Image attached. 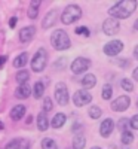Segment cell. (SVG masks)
I'll list each match as a JSON object with an SVG mask.
<instances>
[{
    "instance_id": "1",
    "label": "cell",
    "mask_w": 138,
    "mask_h": 149,
    "mask_svg": "<svg viewBox=\"0 0 138 149\" xmlns=\"http://www.w3.org/2000/svg\"><path fill=\"white\" fill-rule=\"evenodd\" d=\"M137 9V2L135 0H122L108 9V14L115 19H126L129 18Z\"/></svg>"
},
{
    "instance_id": "2",
    "label": "cell",
    "mask_w": 138,
    "mask_h": 149,
    "mask_svg": "<svg viewBox=\"0 0 138 149\" xmlns=\"http://www.w3.org/2000/svg\"><path fill=\"white\" fill-rule=\"evenodd\" d=\"M51 43L57 51H66L71 46V40L64 30H55L51 36Z\"/></svg>"
},
{
    "instance_id": "3",
    "label": "cell",
    "mask_w": 138,
    "mask_h": 149,
    "mask_svg": "<svg viewBox=\"0 0 138 149\" xmlns=\"http://www.w3.org/2000/svg\"><path fill=\"white\" fill-rule=\"evenodd\" d=\"M80 17H82V9H80V6H77V5H68V6L64 9V12H62L61 21H62V24H67V26H70V24L76 22Z\"/></svg>"
},
{
    "instance_id": "4",
    "label": "cell",
    "mask_w": 138,
    "mask_h": 149,
    "mask_svg": "<svg viewBox=\"0 0 138 149\" xmlns=\"http://www.w3.org/2000/svg\"><path fill=\"white\" fill-rule=\"evenodd\" d=\"M46 63H48V52H46V49L40 48L31 60V70L36 72V73H40V72L45 70Z\"/></svg>"
},
{
    "instance_id": "5",
    "label": "cell",
    "mask_w": 138,
    "mask_h": 149,
    "mask_svg": "<svg viewBox=\"0 0 138 149\" xmlns=\"http://www.w3.org/2000/svg\"><path fill=\"white\" fill-rule=\"evenodd\" d=\"M68 88L66 84L62 82H58L57 86H55V100L58 102V104L61 106H66L68 103Z\"/></svg>"
},
{
    "instance_id": "6",
    "label": "cell",
    "mask_w": 138,
    "mask_h": 149,
    "mask_svg": "<svg viewBox=\"0 0 138 149\" xmlns=\"http://www.w3.org/2000/svg\"><path fill=\"white\" fill-rule=\"evenodd\" d=\"M71 72L74 73V74H80V73H83V72H86L88 69L91 67V61L88 60V58H83V57H79V58H76L71 63Z\"/></svg>"
},
{
    "instance_id": "7",
    "label": "cell",
    "mask_w": 138,
    "mask_h": 149,
    "mask_svg": "<svg viewBox=\"0 0 138 149\" xmlns=\"http://www.w3.org/2000/svg\"><path fill=\"white\" fill-rule=\"evenodd\" d=\"M91 100H92V95L86 90H79L73 95V103L76 104L77 107H82V106H85L88 103H91Z\"/></svg>"
},
{
    "instance_id": "8",
    "label": "cell",
    "mask_w": 138,
    "mask_h": 149,
    "mask_svg": "<svg viewBox=\"0 0 138 149\" xmlns=\"http://www.w3.org/2000/svg\"><path fill=\"white\" fill-rule=\"evenodd\" d=\"M103 30H104V33H106L107 36H115V34H117L119 30H120V24H119V21L115 19V18H108V19H106L104 24H103Z\"/></svg>"
},
{
    "instance_id": "9",
    "label": "cell",
    "mask_w": 138,
    "mask_h": 149,
    "mask_svg": "<svg viewBox=\"0 0 138 149\" xmlns=\"http://www.w3.org/2000/svg\"><path fill=\"white\" fill-rule=\"evenodd\" d=\"M131 106V98L128 95H120L111 103V109L115 112H125Z\"/></svg>"
},
{
    "instance_id": "10",
    "label": "cell",
    "mask_w": 138,
    "mask_h": 149,
    "mask_svg": "<svg viewBox=\"0 0 138 149\" xmlns=\"http://www.w3.org/2000/svg\"><path fill=\"white\" fill-rule=\"evenodd\" d=\"M122 49H123V43L120 40H111L104 45V54L113 57V55H117Z\"/></svg>"
},
{
    "instance_id": "11",
    "label": "cell",
    "mask_w": 138,
    "mask_h": 149,
    "mask_svg": "<svg viewBox=\"0 0 138 149\" xmlns=\"http://www.w3.org/2000/svg\"><path fill=\"white\" fill-rule=\"evenodd\" d=\"M113 128H115V122H113L111 118H107L101 122V125H99V134H101L103 137H108L113 133Z\"/></svg>"
},
{
    "instance_id": "12",
    "label": "cell",
    "mask_w": 138,
    "mask_h": 149,
    "mask_svg": "<svg viewBox=\"0 0 138 149\" xmlns=\"http://www.w3.org/2000/svg\"><path fill=\"white\" fill-rule=\"evenodd\" d=\"M34 34H36V29H34L33 26L24 27V29L19 30V40H21L22 43H27V42H30L33 37H34Z\"/></svg>"
},
{
    "instance_id": "13",
    "label": "cell",
    "mask_w": 138,
    "mask_h": 149,
    "mask_svg": "<svg viewBox=\"0 0 138 149\" xmlns=\"http://www.w3.org/2000/svg\"><path fill=\"white\" fill-rule=\"evenodd\" d=\"M57 17H58V14H57V10H55V9L49 10L48 14H46V17H45V19H43L42 27H43L45 30L49 29V27H52L54 24H55V21H57Z\"/></svg>"
},
{
    "instance_id": "14",
    "label": "cell",
    "mask_w": 138,
    "mask_h": 149,
    "mask_svg": "<svg viewBox=\"0 0 138 149\" xmlns=\"http://www.w3.org/2000/svg\"><path fill=\"white\" fill-rule=\"evenodd\" d=\"M24 115H26V106H24V104H17V106L12 107V110H10V118L14 121L21 119Z\"/></svg>"
},
{
    "instance_id": "15",
    "label": "cell",
    "mask_w": 138,
    "mask_h": 149,
    "mask_svg": "<svg viewBox=\"0 0 138 149\" xmlns=\"http://www.w3.org/2000/svg\"><path fill=\"white\" fill-rule=\"evenodd\" d=\"M49 127V119L46 116L45 112H39V115H37V128L40 131H46Z\"/></svg>"
},
{
    "instance_id": "16",
    "label": "cell",
    "mask_w": 138,
    "mask_h": 149,
    "mask_svg": "<svg viewBox=\"0 0 138 149\" xmlns=\"http://www.w3.org/2000/svg\"><path fill=\"white\" fill-rule=\"evenodd\" d=\"M95 84H97V78L94 76L92 73H88V74H85L83 79H82V85H83V88H85V90L94 88Z\"/></svg>"
},
{
    "instance_id": "17",
    "label": "cell",
    "mask_w": 138,
    "mask_h": 149,
    "mask_svg": "<svg viewBox=\"0 0 138 149\" xmlns=\"http://www.w3.org/2000/svg\"><path fill=\"white\" fill-rule=\"evenodd\" d=\"M40 3H42L40 0H31L30 8H28V18H31V19H36V18H37V14H39Z\"/></svg>"
},
{
    "instance_id": "18",
    "label": "cell",
    "mask_w": 138,
    "mask_h": 149,
    "mask_svg": "<svg viewBox=\"0 0 138 149\" xmlns=\"http://www.w3.org/2000/svg\"><path fill=\"white\" fill-rule=\"evenodd\" d=\"M66 121H67V116L64 113H57L51 121V125H52V128H61L66 124Z\"/></svg>"
},
{
    "instance_id": "19",
    "label": "cell",
    "mask_w": 138,
    "mask_h": 149,
    "mask_svg": "<svg viewBox=\"0 0 138 149\" xmlns=\"http://www.w3.org/2000/svg\"><path fill=\"white\" fill-rule=\"evenodd\" d=\"M30 93H31V88H30V85L28 84H22V85H19L18 88H17V97L18 98H27L28 95H30Z\"/></svg>"
},
{
    "instance_id": "20",
    "label": "cell",
    "mask_w": 138,
    "mask_h": 149,
    "mask_svg": "<svg viewBox=\"0 0 138 149\" xmlns=\"http://www.w3.org/2000/svg\"><path fill=\"white\" fill-rule=\"evenodd\" d=\"M27 63H28V54H27V52H22V54H19V55L15 58L14 66H15V67H22V66H26Z\"/></svg>"
},
{
    "instance_id": "21",
    "label": "cell",
    "mask_w": 138,
    "mask_h": 149,
    "mask_svg": "<svg viewBox=\"0 0 138 149\" xmlns=\"http://www.w3.org/2000/svg\"><path fill=\"white\" fill-rule=\"evenodd\" d=\"M85 145H86V139L82 134H77L76 137L73 139V149H83Z\"/></svg>"
},
{
    "instance_id": "22",
    "label": "cell",
    "mask_w": 138,
    "mask_h": 149,
    "mask_svg": "<svg viewBox=\"0 0 138 149\" xmlns=\"http://www.w3.org/2000/svg\"><path fill=\"white\" fill-rule=\"evenodd\" d=\"M28 79H30V73H28V70H19V72L17 73V82H18L19 85L27 84Z\"/></svg>"
},
{
    "instance_id": "23",
    "label": "cell",
    "mask_w": 138,
    "mask_h": 149,
    "mask_svg": "<svg viewBox=\"0 0 138 149\" xmlns=\"http://www.w3.org/2000/svg\"><path fill=\"white\" fill-rule=\"evenodd\" d=\"M45 94V84L43 82H36L34 84V97L36 98H40L42 95Z\"/></svg>"
},
{
    "instance_id": "24",
    "label": "cell",
    "mask_w": 138,
    "mask_h": 149,
    "mask_svg": "<svg viewBox=\"0 0 138 149\" xmlns=\"http://www.w3.org/2000/svg\"><path fill=\"white\" fill-rule=\"evenodd\" d=\"M42 149H58L57 143L54 139H49V137H45L42 140Z\"/></svg>"
},
{
    "instance_id": "25",
    "label": "cell",
    "mask_w": 138,
    "mask_h": 149,
    "mask_svg": "<svg viewBox=\"0 0 138 149\" xmlns=\"http://www.w3.org/2000/svg\"><path fill=\"white\" fill-rule=\"evenodd\" d=\"M132 140H134V134L129 130L122 133V143L123 145H129V143H132Z\"/></svg>"
},
{
    "instance_id": "26",
    "label": "cell",
    "mask_w": 138,
    "mask_h": 149,
    "mask_svg": "<svg viewBox=\"0 0 138 149\" xmlns=\"http://www.w3.org/2000/svg\"><path fill=\"white\" fill-rule=\"evenodd\" d=\"M111 95H113V88H111V85L106 84V85L103 86V98H104V100H110Z\"/></svg>"
},
{
    "instance_id": "27",
    "label": "cell",
    "mask_w": 138,
    "mask_h": 149,
    "mask_svg": "<svg viewBox=\"0 0 138 149\" xmlns=\"http://www.w3.org/2000/svg\"><path fill=\"white\" fill-rule=\"evenodd\" d=\"M101 109H99L98 106H92V107H89V116L92 118V119H98L99 116H101Z\"/></svg>"
},
{
    "instance_id": "28",
    "label": "cell",
    "mask_w": 138,
    "mask_h": 149,
    "mask_svg": "<svg viewBox=\"0 0 138 149\" xmlns=\"http://www.w3.org/2000/svg\"><path fill=\"white\" fill-rule=\"evenodd\" d=\"M120 85H122V88L125 90V91H134V84L129 81V79H126V78H125V79H122V82H120Z\"/></svg>"
},
{
    "instance_id": "29",
    "label": "cell",
    "mask_w": 138,
    "mask_h": 149,
    "mask_svg": "<svg viewBox=\"0 0 138 149\" xmlns=\"http://www.w3.org/2000/svg\"><path fill=\"white\" fill-rule=\"evenodd\" d=\"M52 107H54V104H52V98H51V97H46V98H45V102H43V112H45V113H46V112H51Z\"/></svg>"
},
{
    "instance_id": "30",
    "label": "cell",
    "mask_w": 138,
    "mask_h": 149,
    "mask_svg": "<svg viewBox=\"0 0 138 149\" xmlns=\"http://www.w3.org/2000/svg\"><path fill=\"white\" fill-rule=\"evenodd\" d=\"M66 66H67V58H62V57H61V58H58V61L54 64V67H55V69H58V70L64 69Z\"/></svg>"
},
{
    "instance_id": "31",
    "label": "cell",
    "mask_w": 138,
    "mask_h": 149,
    "mask_svg": "<svg viewBox=\"0 0 138 149\" xmlns=\"http://www.w3.org/2000/svg\"><path fill=\"white\" fill-rule=\"evenodd\" d=\"M21 148V140H10L5 149H19Z\"/></svg>"
},
{
    "instance_id": "32",
    "label": "cell",
    "mask_w": 138,
    "mask_h": 149,
    "mask_svg": "<svg viewBox=\"0 0 138 149\" xmlns=\"http://www.w3.org/2000/svg\"><path fill=\"white\" fill-rule=\"evenodd\" d=\"M117 127H119V128L122 130V133H123V131H126V130H128L126 127H129V121H128L126 118L120 119V121H119V124H117Z\"/></svg>"
},
{
    "instance_id": "33",
    "label": "cell",
    "mask_w": 138,
    "mask_h": 149,
    "mask_svg": "<svg viewBox=\"0 0 138 149\" xmlns=\"http://www.w3.org/2000/svg\"><path fill=\"white\" fill-rule=\"evenodd\" d=\"M129 125H131V128L138 130V115H134V116L129 119Z\"/></svg>"
},
{
    "instance_id": "34",
    "label": "cell",
    "mask_w": 138,
    "mask_h": 149,
    "mask_svg": "<svg viewBox=\"0 0 138 149\" xmlns=\"http://www.w3.org/2000/svg\"><path fill=\"white\" fill-rule=\"evenodd\" d=\"M76 33H77V34H85V36H89V30H88L86 27H77V29H76Z\"/></svg>"
},
{
    "instance_id": "35",
    "label": "cell",
    "mask_w": 138,
    "mask_h": 149,
    "mask_svg": "<svg viewBox=\"0 0 138 149\" xmlns=\"http://www.w3.org/2000/svg\"><path fill=\"white\" fill-rule=\"evenodd\" d=\"M117 63H119V66H122V67H126V66H129V64H131L126 58H120V60L117 61Z\"/></svg>"
},
{
    "instance_id": "36",
    "label": "cell",
    "mask_w": 138,
    "mask_h": 149,
    "mask_svg": "<svg viewBox=\"0 0 138 149\" xmlns=\"http://www.w3.org/2000/svg\"><path fill=\"white\" fill-rule=\"evenodd\" d=\"M17 21H18V18H17V17H12V18H10V21H9L10 29H14V27L17 26Z\"/></svg>"
},
{
    "instance_id": "37",
    "label": "cell",
    "mask_w": 138,
    "mask_h": 149,
    "mask_svg": "<svg viewBox=\"0 0 138 149\" xmlns=\"http://www.w3.org/2000/svg\"><path fill=\"white\" fill-rule=\"evenodd\" d=\"M21 142H22V140H21ZM19 149H31V145H30V142H22Z\"/></svg>"
},
{
    "instance_id": "38",
    "label": "cell",
    "mask_w": 138,
    "mask_h": 149,
    "mask_svg": "<svg viewBox=\"0 0 138 149\" xmlns=\"http://www.w3.org/2000/svg\"><path fill=\"white\" fill-rule=\"evenodd\" d=\"M6 63V55H0V67Z\"/></svg>"
},
{
    "instance_id": "39",
    "label": "cell",
    "mask_w": 138,
    "mask_h": 149,
    "mask_svg": "<svg viewBox=\"0 0 138 149\" xmlns=\"http://www.w3.org/2000/svg\"><path fill=\"white\" fill-rule=\"evenodd\" d=\"M132 76H134V79H135V81H138V67H137V69L134 70V73H132Z\"/></svg>"
},
{
    "instance_id": "40",
    "label": "cell",
    "mask_w": 138,
    "mask_h": 149,
    "mask_svg": "<svg viewBox=\"0 0 138 149\" xmlns=\"http://www.w3.org/2000/svg\"><path fill=\"white\" fill-rule=\"evenodd\" d=\"M134 57L138 60V45H137V46H135V49H134Z\"/></svg>"
},
{
    "instance_id": "41",
    "label": "cell",
    "mask_w": 138,
    "mask_h": 149,
    "mask_svg": "<svg viewBox=\"0 0 138 149\" xmlns=\"http://www.w3.org/2000/svg\"><path fill=\"white\" fill-rule=\"evenodd\" d=\"M26 122H27V124H28V125H30V124L33 122V116H31V115H28V118L26 119Z\"/></svg>"
},
{
    "instance_id": "42",
    "label": "cell",
    "mask_w": 138,
    "mask_h": 149,
    "mask_svg": "<svg viewBox=\"0 0 138 149\" xmlns=\"http://www.w3.org/2000/svg\"><path fill=\"white\" fill-rule=\"evenodd\" d=\"M134 29H135V30H138V19H137V21H135V24H134Z\"/></svg>"
},
{
    "instance_id": "43",
    "label": "cell",
    "mask_w": 138,
    "mask_h": 149,
    "mask_svg": "<svg viewBox=\"0 0 138 149\" xmlns=\"http://www.w3.org/2000/svg\"><path fill=\"white\" fill-rule=\"evenodd\" d=\"M0 128H3V122L2 121H0Z\"/></svg>"
},
{
    "instance_id": "44",
    "label": "cell",
    "mask_w": 138,
    "mask_h": 149,
    "mask_svg": "<svg viewBox=\"0 0 138 149\" xmlns=\"http://www.w3.org/2000/svg\"><path fill=\"white\" fill-rule=\"evenodd\" d=\"M92 149H101V148H98V146H94V148H92Z\"/></svg>"
},
{
    "instance_id": "45",
    "label": "cell",
    "mask_w": 138,
    "mask_h": 149,
    "mask_svg": "<svg viewBox=\"0 0 138 149\" xmlns=\"http://www.w3.org/2000/svg\"><path fill=\"white\" fill-rule=\"evenodd\" d=\"M137 104H138V103H137Z\"/></svg>"
}]
</instances>
